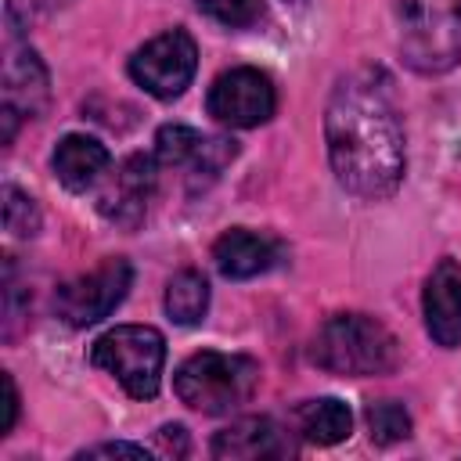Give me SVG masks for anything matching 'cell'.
I'll list each match as a JSON object with an SVG mask.
<instances>
[{"mask_svg":"<svg viewBox=\"0 0 461 461\" xmlns=\"http://www.w3.org/2000/svg\"><path fill=\"white\" fill-rule=\"evenodd\" d=\"M277 259V245L256 230H245V227H234L227 234L216 238L212 245V263L223 277H234V281H245V277H256L263 270H270Z\"/></svg>","mask_w":461,"mask_h":461,"instance_id":"obj_12","label":"cell"},{"mask_svg":"<svg viewBox=\"0 0 461 461\" xmlns=\"http://www.w3.org/2000/svg\"><path fill=\"white\" fill-rule=\"evenodd\" d=\"M58 180L68 187V191H86L101 180V173L108 169V148L97 140V137H86V133H68L58 140L54 148V158H50Z\"/></svg>","mask_w":461,"mask_h":461,"instance_id":"obj_13","label":"cell"},{"mask_svg":"<svg viewBox=\"0 0 461 461\" xmlns=\"http://www.w3.org/2000/svg\"><path fill=\"white\" fill-rule=\"evenodd\" d=\"M256 385H259V364L252 357L216 353V349H202L187 357L173 375V389L180 403L202 414H230L234 407L249 403Z\"/></svg>","mask_w":461,"mask_h":461,"instance_id":"obj_3","label":"cell"},{"mask_svg":"<svg viewBox=\"0 0 461 461\" xmlns=\"http://www.w3.org/2000/svg\"><path fill=\"white\" fill-rule=\"evenodd\" d=\"M205 108L216 122L234 126V130H249V126H259L274 115L277 94H274V83L267 72L241 65V68H230V72L212 79Z\"/></svg>","mask_w":461,"mask_h":461,"instance_id":"obj_8","label":"cell"},{"mask_svg":"<svg viewBox=\"0 0 461 461\" xmlns=\"http://www.w3.org/2000/svg\"><path fill=\"white\" fill-rule=\"evenodd\" d=\"M400 50L414 72L439 76L461 58V0H396Z\"/></svg>","mask_w":461,"mask_h":461,"instance_id":"obj_4","label":"cell"},{"mask_svg":"<svg viewBox=\"0 0 461 461\" xmlns=\"http://www.w3.org/2000/svg\"><path fill=\"white\" fill-rule=\"evenodd\" d=\"M425 328L436 346H461V263L439 259L425 281Z\"/></svg>","mask_w":461,"mask_h":461,"instance_id":"obj_9","label":"cell"},{"mask_svg":"<svg viewBox=\"0 0 461 461\" xmlns=\"http://www.w3.org/2000/svg\"><path fill=\"white\" fill-rule=\"evenodd\" d=\"M4 382V421H0V436H7L14 429V418H18V389H14V378L4 371L0 375Z\"/></svg>","mask_w":461,"mask_h":461,"instance_id":"obj_21","label":"cell"},{"mask_svg":"<svg viewBox=\"0 0 461 461\" xmlns=\"http://www.w3.org/2000/svg\"><path fill=\"white\" fill-rule=\"evenodd\" d=\"M130 281H133V270H130L126 259H104L90 274H79V277L65 281L54 295V310L65 324L90 328V324L104 321L126 299Z\"/></svg>","mask_w":461,"mask_h":461,"instance_id":"obj_7","label":"cell"},{"mask_svg":"<svg viewBox=\"0 0 461 461\" xmlns=\"http://www.w3.org/2000/svg\"><path fill=\"white\" fill-rule=\"evenodd\" d=\"M158 439H162V450H166V454H187L184 425H166V429H158Z\"/></svg>","mask_w":461,"mask_h":461,"instance_id":"obj_22","label":"cell"},{"mask_svg":"<svg viewBox=\"0 0 461 461\" xmlns=\"http://www.w3.org/2000/svg\"><path fill=\"white\" fill-rule=\"evenodd\" d=\"M90 364L108 371L130 396L151 400L162 382L166 339L151 324H119L94 342Z\"/></svg>","mask_w":461,"mask_h":461,"instance_id":"obj_5","label":"cell"},{"mask_svg":"<svg viewBox=\"0 0 461 461\" xmlns=\"http://www.w3.org/2000/svg\"><path fill=\"white\" fill-rule=\"evenodd\" d=\"M295 425L303 432V439L310 443H321V447H331L339 439L349 436L353 429V414L342 400L335 396H321V400H306L299 411H295Z\"/></svg>","mask_w":461,"mask_h":461,"instance_id":"obj_15","label":"cell"},{"mask_svg":"<svg viewBox=\"0 0 461 461\" xmlns=\"http://www.w3.org/2000/svg\"><path fill=\"white\" fill-rule=\"evenodd\" d=\"M47 104V68L29 47H11L4 61V108L22 119L40 115Z\"/></svg>","mask_w":461,"mask_h":461,"instance_id":"obj_11","label":"cell"},{"mask_svg":"<svg viewBox=\"0 0 461 461\" xmlns=\"http://www.w3.org/2000/svg\"><path fill=\"white\" fill-rule=\"evenodd\" d=\"M209 310V281L198 270H180L166 285V313L176 324H198Z\"/></svg>","mask_w":461,"mask_h":461,"instance_id":"obj_16","label":"cell"},{"mask_svg":"<svg viewBox=\"0 0 461 461\" xmlns=\"http://www.w3.org/2000/svg\"><path fill=\"white\" fill-rule=\"evenodd\" d=\"M277 454H285V443H281V429L270 418H238L212 436V457L252 461Z\"/></svg>","mask_w":461,"mask_h":461,"instance_id":"obj_14","label":"cell"},{"mask_svg":"<svg viewBox=\"0 0 461 461\" xmlns=\"http://www.w3.org/2000/svg\"><path fill=\"white\" fill-rule=\"evenodd\" d=\"M4 227L14 238H32L40 230V212H36L32 198L22 194L18 187H4Z\"/></svg>","mask_w":461,"mask_h":461,"instance_id":"obj_18","label":"cell"},{"mask_svg":"<svg viewBox=\"0 0 461 461\" xmlns=\"http://www.w3.org/2000/svg\"><path fill=\"white\" fill-rule=\"evenodd\" d=\"M79 457H137V461H148L151 454L144 447H137V443H101V447L83 450Z\"/></svg>","mask_w":461,"mask_h":461,"instance_id":"obj_20","label":"cell"},{"mask_svg":"<svg viewBox=\"0 0 461 461\" xmlns=\"http://www.w3.org/2000/svg\"><path fill=\"white\" fill-rule=\"evenodd\" d=\"M310 353H313V364L331 375L367 378L396 367L400 342L382 321L367 313H335L321 324Z\"/></svg>","mask_w":461,"mask_h":461,"instance_id":"obj_2","label":"cell"},{"mask_svg":"<svg viewBox=\"0 0 461 461\" xmlns=\"http://www.w3.org/2000/svg\"><path fill=\"white\" fill-rule=\"evenodd\" d=\"M209 18L230 25V29H241V25H252L259 18V0H194Z\"/></svg>","mask_w":461,"mask_h":461,"instance_id":"obj_19","label":"cell"},{"mask_svg":"<svg viewBox=\"0 0 461 461\" xmlns=\"http://www.w3.org/2000/svg\"><path fill=\"white\" fill-rule=\"evenodd\" d=\"M364 418H367V429H371L375 443H396V439L411 436V414L396 400H371Z\"/></svg>","mask_w":461,"mask_h":461,"instance_id":"obj_17","label":"cell"},{"mask_svg":"<svg viewBox=\"0 0 461 461\" xmlns=\"http://www.w3.org/2000/svg\"><path fill=\"white\" fill-rule=\"evenodd\" d=\"M198 68V47L191 32L184 29H166L155 40H148L140 50L130 58V76L137 86H144L151 97H180Z\"/></svg>","mask_w":461,"mask_h":461,"instance_id":"obj_6","label":"cell"},{"mask_svg":"<svg viewBox=\"0 0 461 461\" xmlns=\"http://www.w3.org/2000/svg\"><path fill=\"white\" fill-rule=\"evenodd\" d=\"M328 158L339 184L360 198H389L403 180V130L389 79L375 68L342 76L324 112Z\"/></svg>","mask_w":461,"mask_h":461,"instance_id":"obj_1","label":"cell"},{"mask_svg":"<svg viewBox=\"0 0 461 461\" xmlns=\"http://www.w3.org/2000/svg\"><path fill=\"white\" fill-rule=\"evenodd\" d=\"M155 191V162L148 155H130L119 169H115V180L104 187L101 194V212L115 223H126L133 227L144 209H148V198Z\"/></svg>","mask_w":461,"mask_h":461,"instance_id":"obj_10","label":"cell"},{"mask_svg":"<svg viewBox=\"0 0 461 461\" xmlns=\"http://www.w3.org/2000/svg\"><path fill=\"white\" fill-rule=\"evenodd\" d=\"M288 4H299V0H288Z\"/></svg>","mask_w":461,"mask_h":461,"instance_id":"obj_23","label":"cell"}]
</instances>
